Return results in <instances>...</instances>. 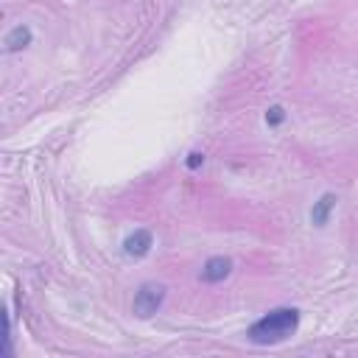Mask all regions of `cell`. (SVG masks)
I'll use <instances>...</instances> for the list:
<instances>
[{"label":"cell","instance_id":"6","mask_svg":"<svg viewBox=\"0 0 358 358\" xmlns=\"http://www.w3.org/2000/svg\"><path fill=\"white\" fill-rule=\"evenodd\" d=\"M31 39H34V34H31L28 25H14V28L6 34V50H8V53H17V50L28 48Z\"/></svg>","mask_w":358,"mask_h":358},{"label":"cell","instance_id":"1","mask_svg":"<svg viewBox=\"0 0 358 358\" xmlns=\"http://www.w3.org/2000/svg\"><path fill=\"white\" fill-rule=\"evenodd\" d=\"M296 327H299V310L296 308H274L249 324L246 338L257 347H268V344H280V341L291 338L296 333Z\"/></svg>","mask_w":358,"mask_h":358},{"label":"cell","instance_id":"4","mask_svg":"<svg viewBox=\"0 0 358 358\" xmlns=\"http://www.w3.org/2000/svg\"><path fill=\"white\" fill-rule=\"evenodd\" d=\"M151 246H154V238H151L148 229H134V232L123 241V252H126L129 257H145V255L151 252Z\"/></svg>","mask_w":358,"mask_h":358},{"label":"cell","instance_id":"7","mask_svg":"<svg viewBox=\"0 0 358 358\" xmlns=\"http://www.w3.org/2000/svg\"><path fill=\"white\" fill-rule=\"evenodd\" d=\"M282 120H285V109L282 106H268L266 109V123L268 126H280Z\"/></svg>","mask_w":358,"mask_h":358},{"label":"cell","instance_id":"5","mask_svg":"<svg viewBox=\"0 0 358 358\" xmlns=\"http://www.w3.org/2000/svg\"><path fill=\"white\" fill-rule=\"evenodd\" d=\"M336 193H324L319 201H313V210H310V224L313 227H324L327 224V218H330V213H333V207H336Z\"/></svg>","mask_w":358,"mask_h":358},{"label":"cell","instance_id":"3","mask_svg":"<svg viewBox=\"0 0 358 358\" xmlns=\"http://www.w3.org/2000/svg\"><path fill=\"white\" fill-rule=\"evenodd\" d=\"M232 274V260L229 257H224V255H215V257H210L204 266H201V282H224L227 277Z\"/></svg>","mask_w":358,"mask_h":358},{"label":"cell","instance_id":"2","mask_svg":"<svg viewBox=\"0 0 358 358\" xmlns=\"http://www.w3.org/2000/svg\"><path fill=\"white\" fill-rule=\"evenodd\" d=\"M165 302V285L159 282H143L134 294V302H131V310L137 319H151Z\"/></svg>","mask_w":358,"mask_h":358},{"label":"cell","instance_id":"8","mask_svg":"<svg viewBox=\"0 0 358 358\" xmlns=\"http://www.w3.org/2000/svg\"><path fill=\"white\" fill-rule=\"evenodd\" d=\"M185 165H187L190 171L201 168V165H204V154H201V151H190V154H187V159H185Z\"/></svg>","mask_w":358,"mask_h":358}]
</instances>
